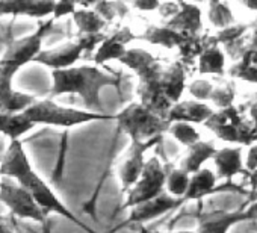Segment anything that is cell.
<instances>
[{"label":"cell","instance_id":"25","mask_svg":"<svg viewBox=\"0 0 257 233\" xmlns=\"http://www.w3.org/2000/svg\"><path fill=\"white\" fill-rule=\"evenodd\" d=\"M140 40H144L150 44L155 46H162L165 49H174V47H180L185 43V38L182 35H179L177 32H174L173 29H170L165 23L164 25H150L146 32L138 37Z\"/></svg>","mask_w":257,"mask_h":233},{"label":"cell","instance_id":"46","mask_svg":"<svg viewBox=\"0 0 257 233\" xmlns=\"http://www.w3.org/2000/svg\"><path fill=\"white\" fill-rule=\"evenodd\" d=\"M0 162H2V156H0ZM4 176H2V173H0V179H2Z\"/></svg>","mask_w":257,"mask_h":233},{"label":"cell","instance_id":"29","mask_svg":"<svg viewBox=\"0 0 257 233\" xmlns=\"http://www.w3.org/2000/svg\"><path fill=\"white\" fill-rule=\"evenodd\" d=\"M168 134H171V137L185 147H191L201 141L198 131L189 123H173L170 125Z\"/></svg>","mask_w":257,"mask_h":233},{"label":"cell","instance_id":"3","mask_svg":"<svg viewBox=\"0 0 257 233\" xmlns=\"http://www.w3.org/2000/svg\"><path fill=\"white\" fill-rule=\"evenodd\" d=\"M25 119L29 120L34 126L43 125V126H53V128H76L85 123L91 122H107L115 120L116 115L110 113H95L85 109H74L68 106L58 104L52 98L37 100L31 107H28L25 112Z\"/></svg>","mask_w":257,"mask_h":233},{"label":"cell","instance_id":"42","mask_svg":"<svg viewBox=\"0 0 257 233\" xmlns=\"http://www.w3.org/2000/svg\"><path fill=\"white\" fill-rule=\"evenodd\" d=\"M240 5L245 7V8H248L249 11L257 13V2H252V0H246V2H240Z\"/></svg>","mask_w":257,"mask_h":233},{"label":"cell","instance_id":"41","mask_svg":"<svg viewBox=\"0 0 257 233\" xmlns=\"http://www.w3.org/2000/svg\"><path fill=\"white\" fill-rule=\"evenodd\" d=\"M248 183L251 186V191L252 192H257V170L248 176Z\"/></svg>","mask_w":257,"mask_h":233},{"label":"cell","instance_id":"2","mask_svg":"<svg viewBox=\"0 0 257 233\" xmlns=\"http://www.w3.org/2000/svg\"><path fill=\"white\" fill-rule=\"evenodd\" d=\"M121 74H110L97 65H80L67 70L52 71L50 97L76 94L82 98L85 110L104 113L100 92L106 86H113L121 92Z\"/></svg>","mask_w":257,"mask_h":233},{"label":"cell","instance_id":"44","mask_svg":"<svg viewBox=\"0 0 257 233\" xmlns=\"http://www.w3.org/2000/svg\"><path fill=\"white\" fill-rule=\"evenodd\" d=\"M251 26V29H252V32H257V17H255V20L249 25Z\"/></svg>","mask_w":257,"mask_h":233},{"label":"cell","instance_id":"6","mask_svg":"<svg viewBox=\"0 0 257 233\" xmlns=\"http://www.w3.org/2000/svg\"><path fill=\"white\" fill-rule=\"evenodd\" d=\"M55 20H47L44 23H40L38 28L28 37H23L20 40H11L7 44V49L0 58V67L8 70L16 76V73L23 68L25 65L35 61V58L44 50L43 43L44 38L50 34L53 29Z\"/></svg>","mask_w":257,"mask_h":233},{"label":"cell","instance_id":"17","mask_svg":"<svg viewBox=\"0 0 257 233\" xmlns=\"http://www.w3.org/2000/svg\"><path fill=\"white\" fill-rule=\"evenodd\" d=\"M213 109L203 101L197 100H180L176 103L167 115V122L173 123H189V125H201L206 123L213 115Z\"/></svg>","mask_w":257,"mask_h":233},{"label":"cell","instance_id":"11","mask_svg":"<svg viewBox=\"0 0 257 233\" xmlns=\"http://www.w3.org/2000/svg\"><path fill=\"white\" fill-rule=\"evenodd\" d=\"M131 68L140 79V83H150L161 79L164 65L150 52L143 49H128L119 61Z\"/></svg>","mask_w":257,"mask_h":233},{"label":"cell","instance_id":"18","mask_svg":"<svg viewBox=\"0 0 257 233\" xmlns=\"http://www.w3.org/2000/svg\"><path fill=\"white\" fill-rule=\"evenodd\" d=\"M165 25L182 35L185 40L200 37L203 31V22H201V10L191 4L180 2V11L176 17L165 22Z\"/></svg>","mask_w":257,"mask_h":233},{"label":"cell","instance_id":"47","mask_svg":"<svg viewBox=\"0 0 257 233\" xmlns=\"http://www.w3.org/2000/svg\"><path fill=\"white\" fill-rule=\"evenodd\" d=\"M255 194H257V192H255ZM254 201H257V195H255V197H254Z\"/></svg>","mask_w":257,"mask_h":233},{"label":"cell","instance_id":"27","mask_svg":"<svg viewBox=\"0 0 257 233\" xmlns=\"http://www.w3.org/2000/svg\"><path fill=\"white\" fill-rule=\"evenodd\" d=\"M191 183V174L182 168H173L168 171L165 191L174 198H185Z\"/></svg>","mask_w":257,"mask_h":233},{"label":"cell","instance_id":"20","mask_svg":"<svg viewBox=\"0 0 257 233\" xmlns=\"http://www.w3.org/2000/svg\"><path fill=\"white\" fill-rule=\"evenodd\" d=\"M161 86L167 98L176 104L180 101V97L186 88V65L182 61H176L168 67H164L162 76L159 79Z\"/></svg>","mask_w":257,"mask_h":233},{"label":"cell","instance_id":"31","mask_svg":"<svg viewBox=\"0 0 257 233\" xmlns=\"http://www.w3.org/2000/svg\"><path fill=\"white\" fill-rule=\"evenodd\" d=\"M92 10L106 22L110 23L115 17L124 19L128 14V5L121 2H100L92 4Z\"/></svg>","mask_w":257,"mask_h":233},{"label":"cell","instance_id":"38","mask_svg":"<svg viewBox=\"0 0 257 233\" xmlns=\"http://www.w3.org/2000/svg\"><path fill=\"white\" fill-rule=\"evenodd\" d=\"M161 2H155V0H138V2L132 4V8L141 11V13H153L159 11Z\"/></svg>","mask_w":257,"mask_h":233},{"label":"cell","instance_id":"12","mask_svg":"<svg viewBox=\"0 0 257 233\" xmlns=\"http://www.w3.org/2000/svg\"><path fill=\"white\" fill-rule=\"evenodd\" d=\"M83 49L82 46L74 40V41H67L62 44H58L52 49H44L34 62L44 65L50 68L52 71H59V70H67L74 67V64L83 56Z\"/></svg>","mask_w":257,"mask_h":233},{"label":"cell","instance_id":"36","mask_svg":"<svg viewBox=\"0 0 257 233\" xmlns=\"http://www.w3.org/2000/svg\"><path fill=\"white\" fill-rule=\"evenodd\" d=\"M179 11H180V2H164V4H161L158 13L165 22H168L173 17H176L179 14Z\"/></svg>","mask_w":257,"mask_h":233},{"label":"cell","instance_id":"10","mask_svg":"<svg viewBox=\"0 0 257 233\" xmlns=\"http://www.w3.org/2000/svg\"><path fill=\"white\" fill-rule=\"evenodd\" d=\"M254 219V204H251L246 210L236 212H198V225L195 233H228V230L243 221Z\"/></svg>","mask_w":257,"mask_h":233},{"label":"cell","instance_id":"8","mask_svg":"<svg viewBox=\"0 0 257 233\" xmlns=\"http://www.w3.org/2000/svg\"><path fill=\"white\" fill-rule=\"evenodd\" d=\"M168 171L158 156H152L147 161L144 173L138 183L127 192V198L121 209H134L143 203H147L165 192Z\"/></svg>","mask_w":257,"mask_h":233},{"label":"cell","instance_id":"28","mask_svg":"<svg viewBox=\"0 0 257 233\" xmlns=\"http://www.w3.org/2000/svg\"><path fill=\"white\" fill-rule=\"evenodd\" d=\"M209 22L219 31L236 23L228 4H224V2H210L209 4Z\"/></svg>","mask_w":257,"mask_h":233},{"label":"cell","instance_id":"37","mask_svg":"<svg viewBox=\"0 0 257 233\" xmlns=\"http://www.w3.org/2000/svg\"><path fill=\"white\" fill-rule=\"evenodd\" d=\"M17 218L11 213L0 215V233H16Z\"/></svg>","mask_w":257,"mask_h":233},{"label":"cell","instance_id":"32","mask_svg":"<svg viewBox=\"0 0 257 233\" xmlns=\"http://www.w3.org/2000/svg\"><path fill=\"white\" fill-rule=\"evenodd\" d=\"M236 97V86L234 82H224L218 86H215L210 101L221 110V109H227L233 106Z\"/></svg>","mask_w":257,"mask_h":233},{"label":"cell","instance_id":"5","mask_svg":"<svg viewBox=\"0 0 257 233\" xmlns=\"http://www.w3.org/2000/svg\"><path fill=\"white\" fill-rule=\"evenodd\" d=\"M204 126L213 132L221 141L230 144L252 146L254 141V126L251 120H246L242 115V109L231 106L213 112V115L204 123Z\"/></svg>","mask_w":257,"mask_h":233},{"label":"cell","instance_id":"22","mask_svg":"<svg viewBox=\"0 0 257 233\" xmlns=\"http://www.w3.org/2000/svg\"><path fill=\"white\" fill-rule=\"evenodd\" d=\"M218 177L216 173H213L209 168H203L198 173L191 176L189 189L185 195V203L188 201H201L204 197L213 194L218 191Z\"/></svg>","mask_w":257,"mask_h":233},{"label":"cell","instance_id":"1","mask_svg":"<svg viewBox=\"0 0 257 233\" xmlns=\"http://www.w3.org/2000/svg\"><path fill=\"white\" fill-rule=\"evenodd\" d=\"M0 173H2L4 177H10V179L16 180L20 186H23L26 191H29L31 195L41 206V209L46 212V215H49V213L61 215L62 218H65V219L74 222L76 225H79L80 228H83L86 233H95L86 224H83L80 219L76 218V215L58 198V195L53 192V189L35 171L22 141L10 143L7 152L2 155Z\"/></svg>","mask_w":257,"mask_h":233},{"label":"cell","instance_id":"30","mask_svg":"<svg viewBox=\"0 0 257 233\" xmlns=\"http://www.w3.org/2000/svg\"><path fill=\"white\" fill-rule=\"evenodd\" d=\"M249 29H251L249 25L234 23V25H231V26H228V28H225V29L218 31L216 35H213V37H215V41H216L218 46L222 44V46L228 47V46L236 44V43L240 41L242 38H245V34H246Z\"/></svg>","mask_w":257,"mask_h":233},{"label":"cell","instance_id":"35","mask_svg":"<svg viewBox=\"0 0 257 233\" xmlns=\"http://www.w3.org/2000/svg\"><path fill=\"white\" fill-rule=\"evenodd\" d=\"M77 10V4L73 2H56L53 11V20H59L65 16H73Z\"/></svg>","mask_w":257,"mask_h":233},{"label":"cell","instance_id":"40","mask_svg":"<svg viewBox=\"0 0 257 233\" xmlns=\"http://www.w3.org/2000/svg\"><path fill=\"white\" fill-rule=\"evenodd\" d=\"M246 49L255 50L257 52V32H252V35L246 41Z\"/></svg>","mask_w":257,"mask_h":233},{"label":"cell","instance_id":"13","mask_svg":"<svg viewBox=\"0 0 257 233\" xmlns=\"http://www.w3.org/2000/svg\"><path fill=\"white\" fill-rule=\"evenodd\" d=\"M183 204H185L183 198H174L165 191L162 195L134 207L131 210L128 218L124 221V225H127V224H141L143 225V224H146L155 218H159L161 215H165V213L171 212L173 209L183 206Z\"/></svg>","mask_w":257,"mask_h":233},{"label":"cell","instance_id":"26","mask_svg":"<svg viewBox=\"0 0 257 233\" xmlns=\"http://www.w3.org/2000/svg\"><path fill=\"white\" fill-rule=\"evenodd\" d=\"M35 126L25 119L23 113H4L0 112V134L11 141H20L23 135L32 131Z\"/></svg>","mask_w":257,"mask_h":233},{"label":"cell","instance_id":"7","mask_svg":"<svg viewBox=\"0 0 257 233\" xmlns=\"http://www.w3.org/2000/svg\"><path fill=\"white\" fill-rule=\"evenodd\" d=\"M0 203L10 209V213L20 219H31L43 225L47 224V215L37 200L10 177L0 179Z\"/></svg>","mask_w":257,"mask_h":233},{"label":"cell","instance_id":"39","mask_svg":"<svg viewBox=\"0 0 257 233\" xmlns=\"http://www.w3.org/2000/svg\"><path fill=\"white\" fill-rule=\"evenodd\" d=\"M245 168L246 171L251 174L257 170V144H252L249 149H248V153H246V161H245Z\"/></svg>","mask_w":257,"mask_h":233},{"label":"cell","instance_id":"16","mask_svg":"<svg viewBox=\"0 0 257 233\" xmlns=\"http://www.w3.org/2000/svg\"><path fill=\"white\" fill-rule=\"evenodd\" d=\"M56 2L52 0H2L0 2V17H31L47 19L53 16Z\"/></svg>","mask_w":257,"mask_h":233},{"label":"cell","instance_id":"34","mask_svg":"<svg viewBox=\"0 0 257 233\" xmlns=\"http://www.w3.org/2000/svg\"><path fill=\"white\" fill-rule=\"evenodd\" d=\"M215 89V85L209 80H203V79H198V80H194L189 86H188V91L189 94L197 100V101H206V100H210L212 97V92Z\"/></svg>","mask_w":257,"mask_h":233},{"label":"cell","instance_id":"33","mask_svg":"<svg viewBox=\"0 0 257 233\" xmlns=\"http://www.w3.org/2000/svg\"><path fill=\"white\" fill-rule=\"evenodd\" d=\"M228 74L234 79L249 82V83H257V67L246 64L243 61H237L234 65L230 67Z\"/></svg>","mask_w":257,"mask_h":233},{"label":"cell","instance_id":"15","mask_svg":"<svg viewBox=\"0 0 257 233\" xmlns=\"http://www.w3.org/2000/svg\"><path fill=\"white\" fill-rule=\"evenodd\" d=\"M13 73L0 67V112L23 113L37 101V98L31 94L16 91L13 88Z\"/></svg>","mask_w":257,"mask_h":233},{"label":"cell","instance_id":"9","mask_svg":"<svg viewBox=\"0 0 257 233\" xmlns=\"http://www.w3.org/2000/svg\"><path fill=\"white\" fill-rule=\"evenodd\" d=\"M162 141L161 138H155L150 141H144V143H132L131 149H128V153L122 162V165L119 167L118 171V177H119V183H121V192H128L141 179L144 168L147 165V161L144 158V155L153 147V146H159Z\"/></svg>","mask_w":257,"mask_h":233},{"label":"cell","instance_id":"21","mask_svg":"<svg viewBox=\"0 0 257 233\" xmlns=\"http://www.w3.org/2000/svg\"><path fill=\"white\" fill-rule=\"evenodd\" d=\"M197 70L200 74L224 76V73H225V53L216 44L215 37H209L207 46L204 47L203 53L198 56Z\"/></svg>","mask_w":257,"mask_h":233},{"label":"cell","instance_id":"23","mask_svg":"<svg viewBox=\"0 0 257 233\" xmlns=\"http://www.w3.org/2000/svg\"><path fill=\"white\" fill-rule=\"evenodd\" d=\"M216 152H218V149L215 147L213 143L200 141V143L188 147V153L183 158V161L180 164V168L192 176V174L198 173L200 170H203V165L209 159H213Z\"/></svg>","mask_w":257,"mask_h":233},{"label":"cell","instance_id":"24","mask_svg":"<svg viewBox=\"0 0 257 233\" xmlns=\"http://www.w3.org/2000/svg\"><path fill=\"white\" fill-rule=\"evenodd\" d=\"M79 7V5H77ZM76 10V13L71 16L73 22L77 28V37H83V35H98L103 34V29L107 26V23L94 11L89 8H82ZM92 8V4H91Z\"/></svg>","mask_w":257,"mask_h":233},{"label":"cell","instance_id":"45","mask_svg":"<svg viewBox=\"0 0 257 233\" xmlns=\"http://www.w3.org/2000/svg\"><path fill=\"white\" fill-rule=\"evenodd\" d=\"M141 233H150V231H149L147 228H144V227H141Z\"/></svg>","mask_w":257,"mask_h":233},{"label":"cell","instance_id":"19","mask_svg":"<svg viewBox=\"0 0 257 233\" xmlns=\"http://www.w3.org/2000/svg\"><path fill=\"white\" fill-rule=\"evenodd\" d=\"M242 150L243 147H224L218 149L213 162L216 168V177L218 180H230L231 177L242 174V176H249V173L245 168L243 159H242Z\"/></svg>","mask_w":257,"mask_h":233},{"label":"cell","instance_id":"14","mask_svg":"<svg viewBox=\"0 0 257 233\" xmlns=\"http://www.w3.org/2000/svg\"><path fill=\"white\" fill-rule=\"evenodd\" d=\"M138 37L132 32L128 26L116 28L110 34L106 35V40L100 44L94 55L95 65H103L107 61H121V58L125 55L128 49L127 44H131Z\"/></svg>","mask_w":257,"mask_h":233},{"label":"cell","instance_id":"43","mask_svg":"<svg viewBox=\"0 0 257 233\" xmlns=\"http://www.w3.org/2000/svg\"><path fill=\"white\" fill-rule=\"evenodd\" d=\"M150 233H162V231H150ZM170 233H195L191 230H182V231H170Z\"/></svg>","mask_w":257,"mask_h":233},{"label":"cell","instance_id":"4","mask_svg":"<svg viewBox=\"0 0 257 233\" xmlns=\"http://www.w3.org/2000/svg\"><path fill=\"white\" fill-rule=\"evenodd\" d=\"M115 122L118 129L131 137L132 143H144L155 138H161L170 131V123L149 110L140 101L131 103L116 113Z\"/></svg>","mask_w":257,"mask_h":233}]
</instances>
